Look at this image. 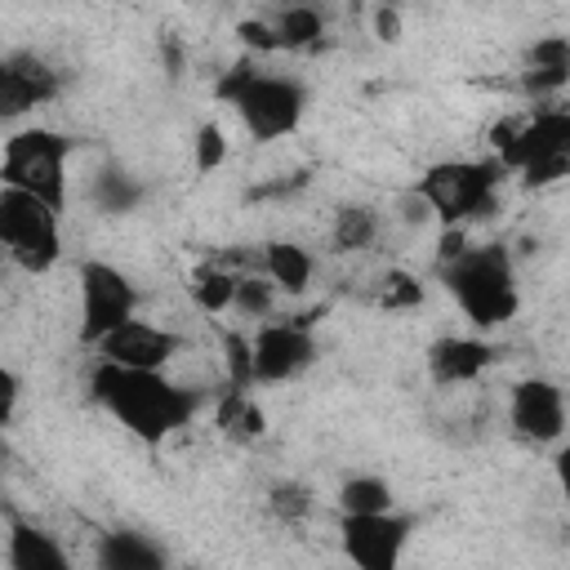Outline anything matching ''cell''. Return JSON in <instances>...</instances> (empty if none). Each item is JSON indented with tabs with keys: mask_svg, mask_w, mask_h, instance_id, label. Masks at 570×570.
<instances>
[{
	"mask_svg": "<svg viewBox=\"0 0 570 570\" xmlns=\"http://www.w3.org/2000/svg\"><path fill=\"white\" fill-rule=\"evenodd\" d=\"M508 169L499 165V156L490 160H441L419 178V196L423 205L445 223V227H463L472 218H485L499 200Z\"/></svg>",
	"mask_w": 570,
	"mask_h": 570,
	"instance_id": "cell-5",
	"label": "cell"
},
{
	"mask_svg": "<svg viewBox=\"0 0 570 570\" xmlns=\"http://www.w3.org/2000/svg\"><path fill=\"white\" fill-rule=\"evenodd\" d=\"M236 31H240V40H245L249 49H258V53H276V31H272V22H258V18H254V22H240Z\"/></svg>",
	"mask_w": 570,
	"mask_h": 570,
	"instance_id": "cell-29",
	"label": "cell"
},
{
	"mask_svg": "<svg viewBox=\"0 0 570 570\" xmlns=\"http://www.w3.org/2000/svg\"><path fill=\"white\" fill-rule=\"evenodd\" d=\"M76 289H80V343L85 347H98L107 334L129 325L138 312V285L116 263H102V258L80 263Z\"/></svg>",
	"mask_w": 570,
	"mask_h": 570,
	"instance_id": "cell-8",
	"label": "cell"
},
{
	"mask_svg": "<svg viewBox=\"0 0 570 570\" xmlns=\"http://www.w3.org/2000/svg\"><path fill=\"white\" fill-rule=\"evenodd\" d=\"M490 142L499 165L525 187H552L570 178V111H539L525 125H494Z\"/></svg>",
	"mask_w": 570,
	"mask_h": 570,
	"instance_id": "cell-4",
	"label": "cell"
},
{
	"mask_svg": "<svg viewBox=\"0 0 570 570\" xmlns=\"http://www.w3.org/2000/svg\"><path fill=\"white\" fill-rule=\"evenodd\" d=\"M0 240L13 267H22L27 276H45L53 272V263L62 258V227H58V209L45 205L40 196L0 187Z\"/></svg>",
	"mask_w": 570,
	"mask_h": 570,
	"instance_id": "cell-7",
	"label": "cell"
},
{
	"mask_svg": "<svg viewBox=\"0 0 570 570\" xmlns=\"http://www.w3.org/2000/svg\"><path fill=\"white\" fill-rule=\"evenodd\" d=\"M272 31H276V49H312V45H321V31H325V18H321V9H312V4H289V9H281L276 18H272Z\"/></svg>",
	"mask_w": 570,
	"mask_h": 570,
	"instance_id": "cell-20",
	"label": "cell"
},
{
	"mask_svg": "<svg viewBox=\"0 0 570 570\" xmlns=\"http://www.w3.org/2000/svg\"><path fill=\"white\" fill-rule=\"evenodd\" d=\"M570 85V36H539L521 53V89L525 94H557Z\"/></svg>",
	"mask_w": 570,
	"mask_h": 570,
	"instance_id": "cell-15",
	"label": "cell"
},
{
	"mask_svg": "<svg viewBox=\"0 0 570 570\" xmlns=\"http://www.w3.org/2000/svg\"><path fill=\"white\" fill-rule=\"evenodd\" d=\"M89 396L134 436H142L147 445H160L165 436H174L178 428H187L196 396L165 379V370H120L98 361L89 374Z\"/></svg>",
	"mask_w": 570,
	"mask_h": 570,
	"instance_id": "cell-1",
	"label": "cell"
},
{
	"mask_svg": "<svg viewBox=\"0 0 570 570\" xmlns=\"http://www.w3.org/2000/svg\"><path fill=\"white\" fill-rule=\"evenodd\" d=\"M374 31H379V40H396V36H401V13L374 9Z\"/></svg>",
	"mask_w": 570,
	"mask_h": 570,
	"instance_id": "cell-30",
	"label": "cell"
},
{
	"mask_svg": "<svg viewBox=\"0 0 570 570\" xmlns=\"http://www.w3.org/2000/svg\"><path fill=\"white\" fill-rule=\"evenodd\" d=\"M436 276L445 285V294L454 298V307L476 325V330H499L517 316L521 307V289H517V272L503 245H468L454 258L436 263Z\"/></svg>",
	"mask_w": 570,
	"mask_h": 570,
	"instance_id": "cell-2",
	"label": "cell"
},
{
	"mask_svg": "<svg viewBox=\"0 0 570 570\" xmlns=\"http://www.w3.org/2000/svg\"><path fill=\"white\" fill-rule=\"evenodd\" d=\"M218 98H227L245 125V134L254 142H276L289 138L307 111V89L303 80L285 76V71H263L258 62L240 58L223 80H218Z\"/></svg>",
	"mask_w": 570,
	"mask_h": 570,
	"instance_id": "cell-3",
	"label": "cell"
},
{
	"mask_svg": "<svg viewBox=\"0 0 570 570\" xmlns=\"http://www.w3.org/2000/svg\"><path fill=\"white\" fill-rule=\"evenodd\" d=\"M330 240H334V249H343V254L370 249V245L379 240V214H374L370 205H343V209L334 214Z\"/></svg>",
	"mask_w": 570,
	"mask_h": 570,
	"instance_id": "cell-21",
	"label": "cell"
},
{
	"mask_svg": "<svg viewBox=\"0 0 570 570\" xmlns=\"http://www.w3.org/2000/svg\"><path fill=\"white\" fill-rule=\"evenodd\" d=\"M410 534H414V517L405 512H374V517L338 521V548L356 570H401Z\"/></svg>",
	"mask_w": 570,
	"mask_h": 570,
	"instance_id": "cell-9",
	"label": "cell"
},
{
	"mask_svg": "<svg viewBox=\"0 0 570 570\" xmlns=\"http://www.w3.org/2000/svg\"><path fill=\"white\" fill-rule=\"evenodd\" d=\"M263 276L285 294H303L312 281V254L294 240H267L263 245Z\"/></svg>",
	"mask_w": 570,
	"mask_h": 570,
	"instance_id": "cell-19",
	"label": "cell"
},
{
	"mask_svg": "<svg viewBox=\"0 0 570 570\" xmlns=\"http://www.w3.org/2000/svg\"><path fill=\"white\" fill-rule=\"evenodd\" d=\"M9 570H76L62 543L27 521H13L9 530Z\"/></svg>",
	"mask_w": 570,
	"mask_h": 570,
	"instance_id": "cell-18",
	"label": "cell"
},
{
	"mask_svg": "<svg viewBox=\"0 0 570 570\" xmlns=\"http://www.w3.org/2000/svg\"><path fill=\"white\" fill-rule=\"evenodd\" d=\"M338 508L343 517H374V512H392V490L383 476H352L338 490Z\"/></svg>",
	"mask_w": 570,
	"mask_h": 570,
	"instance_id": "cell-23",
	"label": "cell"
},
{
	"mask_svg": "<svg viewBox=\"0 0 570 570\" xmlns=\"http://www.w3.org/2000/svg\"><path fill=\"white\" fill-rule=\"evenodd\" d=\"M232 307H236L240 316H249V321H263V316H272V307H276V285L263 281V276H240Z\"/></svg>",
	"mask_w": 570,
	"mask_h": 570,
	"instance_id": "cell-24",
	"label": "cell"
},
{
	"mask_svg": "<svg viewBox=\"0 0 570 570\" xmlns=\"http://www.w3.org/2000/svg\"><path fill=\"white\" fill-rule=\"evenodd\" d=\"M236 285H240L236 272L209 263V267H200L196 281H191V303H196L200 312H209V316H214V312H227V307L236 303Z\"/></svg>",
	"mask_w": 570,
	"mask_h": 570,
	"instance_id": "cell-22",
	"label": "cell"
},
{
	"mask_svg": "<svg viewBox=\"0 0 570 570\" xmlns=\"http://www.w3.org/2000/svg\"><path fill=\"white\" fill-rule=\"evenodd\" d=\"M552 468H557V485H561V494H566V503H570V441H561Z\"/></svg>",
	"mask_w": 570,
	"mask_h": 570,
	"instance_id": "cell-31",
	"label": "cell"
},
{
	"mask_svg": "<svg viewBox=\"0 0 570 570\" xmlns=\"http://www.w3.org/2000/svg\"><path fill=\"white\" fill-rule=\"evenodd\" d=\"M570 410H566V392L552 379H521L508 396V428L525 441V445H552L566 436Z\"/></svg>",
	"mask_w": 570,
	"mask_h": 570,
	"instance_id": "cell-11",
	"label": "cell"
},
{
	"mask_svg": "<svg viewBox=\"0 0 570 570\" xmlns=\"http://www.w3.org/2000/svg\"><path fill=\"white\" fill-rule=\"evenodd\" d=\"M267 508H272L281 521H303V517L312 512V490L298 485V481H281V485H272Z\"/></svg>",
	"mask_w": 570,
	"mask_h": 570,
	"instance_id": "cell-26",
	"label": "cell"
},
{
	"mask_svg": "<svg viewBox=\"0 0 570 570\" xmlns=\"http://www.w3.org/2000/svg\"><path fill=\"white\" fill-rule=\"evenodd\" d=\"M94 352H98V361L120 365V370H165L178 356V334L134 316L129 325H120L116 334H107Z\"/></svg>",
	"mask_w": 570,
	"mask_h": 570,
	"instance_id": "cell-13",
	"label": "cell"
},
{
	"mask_svg": "<svg viewBox=\"0 0 570 570\" xmlns=\"http://www.w3.org/2000/svg\"><path fill=\"white\" fill-rule=\"evenodd\" d=\"M94 187H98L102 209H111V214H120V209H129L138 200V183H129L125 174H102Z\"/></svg>",
	"mask_w": 570,
	"mask_h": 570,
	"instance_id": "cell-28",
	"label": "cell"
},
{
	"mask_svg": "<svg viewBox=\"0 0 570 570\" xmlns=\"http://www.w3.org/2000/svg\"><path fill=\"white\" fill-rule=\"evenodd\" d=\"M58 89H62V80L45 58H36L27 49L22 53H4V62H0V116L4 120L53 102Z\"/></svg>",
	"mask_w": 570,
	"mask_h": 570,
	"instance_id": "cell-12",
	"label": "cell"
},
{
	"mask_svg": "<svg viewBox=\"0 0 570 570\" xmlns=\"http://www.w3.org/2000/svg\"><path fill=\"white\" fill-rule=\"evenodd\" d=\"M214 428H218V436H227L236 445H254L267 436V414L249 396V387H223L214 401Z\"/></svg>",
	"mask_w": 570,
	"mask_h": 570,
	"instance_id": "cell-17",
	"label": "cell"
},
{
	"mask_svg": "<svg viewBox=\"0 0 570 570\" xmlns=\"http://www.w3.org/2000/svg\"><path fill=\"white\" fill-rule=\"evenodd\" d=\"M254 383H289L316 361V338L303 321H267L249 338Z\"/></svg>",
	"mask_w": 570,
	"mask_h": 570,
	"instance_id": "cell-10",
	"label": "cell"
},
{
	"mask_svg": "<svg viewBox=\"0 0 570 570\" xmlns=\"http://www.w3.org/2000/svg\"><path fill=\"white\" fill-rule=\"evenodd\" d=\"M98 570H169L165 548L142 530H107L94 552Z\"/></svg>",
	"mask_w": 570,
	"mask_h": 570,
	"instance_id": "cell-16",
	"label": "cell"
},
{
	"mask_svg": "<svg viewBox=\"0 0 570 570\" xmlns=\"http://www.w3.org/2000/svg\"><path fill=\"white\" fill-rule=\"evenodd\" d=\"M499 361V352H494V343H485V338H463V334H445V338H436L432 347H428V374L441 383V387H468V383H476L490 365Z\"/></svg>",
	"mask_w": 570,
	"mask_h": 570,
	"instance_id": "cell-14",
	"label": "cell"
},
{
	"mask_svg": "<svg viewBox=\"0 0 570 570\" xmlns=\"http://www.w3.org/2000/svg\"><path fill=\"white\" fill-rule=\"evenodd\" d=\"M379 298H383V307H419L423 303V285L410 276V272H401V267H392L387 276H383V289H379Z\"/></svg>",
	"mask_w": 570,
	"mask_h": 570,
	"instance_id": "cell-27",
	"label": "cell"
},
{
	"mask_svg": "<svg viewBox=\"0 0 570 570\" xmlns=\"http://www.w3.org/2000/svg\"><path fill=\"white\" fill-rule=\"evenodd\" d=\"M71 138L58 129H18L4 138V160H0V178L13 191L40 196L45 205H53L62 214L67 205V156H71Z\"/></svg>",
	"mask_w": 570,
	"mask_h": 570,
	"instance_id": "cell-6",
	"label": "cell"
},
{
	"mask_svg": "<svg viewBox=\"0 0 570 570\" xmlns=\"http://www.w3.org/2000/svg\"><path fill=\"white\" fill-rule=\"evenodd\" d=\"M191 160H196V174H214V169L227 160V134H223L214 120H205V125L196 129V138H191Z\"/></svg>",
	"mask_w": 570,
	"mask_h": 570,
	"instance_id": "cell-25",
	"label": "cell"
}]
</instances>
